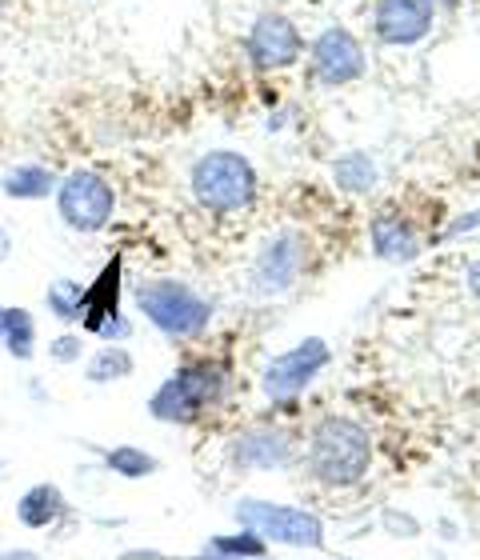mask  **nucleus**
Masks as SVG:
<instances>
[{
	"mask_svg": "<svg viewBox=\"0 0 480 560\" xmlns=\"http://www.w3.org/2000/svg\"><path fill=\"white\" fill-rule=\"evenodd\" d=\"M313 472H317L325 485H356V480L368 472V460H373V444H368V432L349 417H328L313 432Z\"/></svg>",
	"mask_w": 480,
	"mask_h": 560,
	"instance_id": "nucleus-1",
	"label": "nucleus"
},
{
	"mask_svg": "<svg viewBox=\"0 0 480 560\" xmlns=\"http://www.w3.org/2000/svg\"><path fill=\"white\" fill-rule=\"evenodd\" d=\"M192 192L209 212L233 217L257 197V173L241 152H209L192 168Z\"/></svg>",
	"mask_w": 480,
	"mask_h": 560,
	"instance_id": "nucleus-2",
	"label": "nucleus"
},
{
	"mask_svg": "<svg viewBox=\"0 0 480 560\" xmlns=\"http://www.w3.org/2000/svg\"><path fill=\"white\" fill-rule=\"evenodd\" d=\"M137 304L164 337L173 340H188L204 332L212 316L209 301H200L197 292L180 284V280H141L137 284Z\"/></svg>",
	"mask_w": 480,
	"mask_h": 560,
	"instance_id": "nucleus-3",
	"label": "nucleus"
},
{
	"mask_svg": "<svg viewBox=\"0 0 480 560\" xmlns=\"http://www.w3.org/2000/svg\"><path fill=\"white\" fill-rule=\"evenodd\" d=\"M216 388H221V373H216L212 364H192V369H180V373L168 376V381L156 388V397L149 400V409H153L156 420L188 424V420H197L200 412H204V405L216 397Z\"/></svg>",
	"mask_w": 480,
	"mask_h": 560,
	"instance_id": "nucleus-4",
	"label": "nucleus"
},
{
	"mask_svg": "<svg viewBox=\"0 0 480 560\" xmlns=\"http://www.w3.org/2000/svg\"><path fill=\"white\" fill-rule=\"evenodd\" d=\"M57 205L69 229H77V233H101V229L113 221L117 192H113V185H108L105 176L81 168V173H72L69 180L60 185Z\"/></svg>",
	"mask_w": 480,
	"mask_h": 560,
	"instance_id": "nucleus-5",
	"label": "nucleus"
},
{
	"mask_svg": "<svg viewBox=\"0 0 480 560\" xmlns=\"http://www.w3.org/2000/svg\"><path fill=\"white\" fill-rule=\"evenodd\" d=\"M241 525H248L257 537L281 540V545H308L317 549L325 540V528L313 513L305 509H284V504H265V501H241L236 504Z\"/></svg>",
	"mask_w": 480,
	"mask_h": 560,
	"instance_id": "nucleus-6",
	"label": "nucleus"
},
{
	"mask_svg": "<svg viewBox=\"0 0 480 560\" xmlns=\"http://www.w3.org/2000/svg\"><path fill=\"white\" fill-rule=\"evenodd\" d=\"M328 364V345L317 337L301 340L296 349H289L284 357H277V361L265 369V393H269L272 400H289L296 397L301 388L313 381V376L320 373Z\"/></svg>",
	"mask_w": 480,
	"mask_h": 560,
	"instance_id": "nucleus-7",
	"label": "nucleus"
},
{
	"mask_svg": "<svg viewBox=\"0 0 480 560\" xmlns=\"http://www.w3.org/2000/svg\"><path fill=\"white\" fill-rule=\"evenodd\" d=\"M313 69L320 84H349L364 72V48L349 28H325L313 45Z\"/></svg>",
	"mask_w": 480,
	"mask_h": 560,
	"instance_id": "nucleus-8",
	"label": "nucleus"
},
{
	"mask_svg": "<svg viewBox=\"0 0 480 560\" xmlns=\"http://www.w3.org/2000/svg\"><path fill=\"white\" fill-rule=\"evenodd\" d=\"M248 52L260 69H289L296 57H301V33L296 24L281 12H265L257 24H253V36H248Z\"/></svg>",
	"mask_w": 480,
	"mask_h": 560,
	"instance_id": "nucleus-9",
	"label": "nucleus"
},
{
	"mask_svg": "<svg viewBox=\"0 0 480 560\" xmlns=\"http://www.w3.org/2000/svg\"><path fill=\"white\" fill-rule=\"evenodd\" d=\"M373 21L385 45H417L433 28V0H376Z\"/></svg>",
	"mask_w": 480,
	"mask_h": 560,
	"instance_id": "nucleus-10",
	"label": "nucleus"
},
{
	"mask_svg": "<svg viewBox=\"0 0 480 560\" xmlns=\"http://www.w3.org/2000/svg\"><path fill=\"white\" fill-rule=\"evenodd\" d=\"M301 265H305V248L296 241L293 233H281L272 236L265 253L257 260V280H260V292H284L293 289V280L301 277Z\"/></svg>",
	"mask_w": 480,
	"mask_h": 560,
	"instance_id": "nucleus-11",
	"label": "nucleus"
},
{
	"mask_svg": "<svg viewBox=\"0 0 480 560\" xmlns=\"http://www.w3.org/2000/svg\"><path fill=\"white\" fill-rule=\"evenodd\" d=\"M60 513H65V497H60L57 485H33L16 501V516H21L24 528H48L57 525Z\"/></svg>",
	"mask_w": 480,
	"mask_h": 560,
	"instance_id": "nucleus-12",
	"label": "nucleus"
},
{
	"mask_svg": "<svg viewBox=\"0 0 480 560\" xmlns=\"http://www.w3.org/2000/svg\"><path fill=\"white\" fill-rule=\"evenodd\" d=\"M373 245H376V257L385 260H412L421 253L409 224L400 221V217H388V212L373 221Z\"/></svg>",
	"mask_w": 480,
	"mask_h": 560,
	"instance_id": "nucleus-13",
	"label": "nucleus"
},
{
	"mask_svg": "<svg viewBox=\"0 0 480 560\" xmlns=\"http://www.w3.org/2000/svg\"><path fill=\"white\" fill-rule=\"evenodd\" d=\"M117 277H120V269H117V260H113V265L101 272L96 289L81 296V316L93 332H101V325H108V316H117Z\"/></svg>",
	"mask_w": 480,
	"mask_h": 560,
	"instance_id": "nucleus-14",
	"label": "nucleus"
},
{
	"mask_svg": "<svg viewBox=\"0 0 480 560\" xmlns=\"http://www.w3.org/2000/svg\"><path fill=\"white\" fill-rule=\"evenodd\" d=\"M236 460H241V465H257V468L284 465V460H289V444H284V436H269V432H260V436H241V444H236Z\"/></svg>",
	"mask_w": 480,
	"mask_h": 560,
	"instance_id": "nucleus-15",
	"label": "nucleus"
},
{
	"mask_svg": "<svg viewBox=\"0 0 480 560\" xmlns=\"http://www.w3.org/2000/svg\"><path fill=\"white\" fill-rule=\"evenodd\" d=\"M332 180L340 188H349V192H368L376 185V164L364 152H349V156H340L332 164Z\"/></svg>",
	"mask_w": 480,
	"mask_h": 560,
	"instance_id": "nucleus-16",
	"label": "nucleus"
},
{
	"mask_svg": "<svg viewBox=\"0 0 480 560\" xmlns=\"http://www.w3.org/2000/svg\"><path fill=\"white\" fill-rule=\"evenodd\" d=\"M4 345H9V352L16 361H28V357H33L36 325L24 308H4Z\"/></svg>",
	"mask_w": 480,
	"mask_h": 560,
	"instance_id": "nucleus-17",
	"label": "nucleus"
},
{
	"mask_svg": "<svg viewBox=\"0 0 480 560\" xmlns=\"http://www.w3.org/2000/svg\"><path fill=\"white\" fill-rule=\"evenodd\" d=\"M0 188H4L9 197H21V200L48 197V192H52V173L40 168V164H24V168H16Z\"/></svg>",
	"mask_w": 480,
	"mask_h": 560,
	"instance_id": "nucleus-18",
	"label": "nucleus"
},
{
	"mask_svg": "<svg viewBox=\"0 0 480 560\" xmlns=\"http://www.w3.org/2000/svg\"><path fill=\"white\" fill-rule=\"evenodd\" d=\"M132 373V357L120 345H113V349H101L93 357V364H89V381L93 385H105V381H120V376Z\"/></svg>",
	"mask_w": 480,
	"mask_h": 560,
	"instance_id": "nucleus-19",
	"label": "nucleus"
},
{
	"mask_svg": "<svg viewBox=\"0 0 480 560\" xmlns=\"http://www.w3.org/2000/svg\"><path fill=\"white\" fill-rule=\"evenodd\" d=\"M105 460H108V468H113V472H120V477H149V472H156L153 456L141 453V448H132V444H120V448H113Z\"/></svg>",
	"mask_w": 480,
	"mask_h": 560,
	"instance_id": "nucleus-20",
	"label": "nucleus"
},
{
	"mask_svg": "<svg viewBox=\"0 0 480 560\" xmlns=\"http://www.w3.org/2000/svg\"><path fill=\"white\" fill-rule=\"evenodd\" d=\"M81 284L77 280H57L52 289H48V308L60 316V320H77L81 316Z\"/></svg>",
	"mask_w": 480,
	"mask_h": 560,
	"instance_id": "nucleus-21",
	"label": "nucleus"
},
{
	"mask_svg": "<svg viewBox=\"0 0 480 560\" xmlns=\"http://www.w3.org/2000/svg\"><path fill=\"white\" fill-rule=\"evenodd\" d=\"M212 549L221 552V557H265V540L257 533H245V537H221Z\"/></svg>",
	"mask_w": 480,
	"mask_h": 560,
	"instance_id": "nucleus-22",
	"label": "nucleus"
},
{
	"mask_svg": "<svg viewBox=\"0 0 480 560\" xmlns=\"http://www.w3.org/2000/svg\"><path fill=\"white\" fill-rule=\"evenodd\" d=\"M52 357H57V361H77V357H81V340H77V337H60L57 349H52Z\"/></svg>",
	"mask_w": 480,
	"mask_h": 560,
	"instance_id": "nucleus-23",
	"label": "nucleus"
},
{
	"mask_svg": "<svg viewBox=\"0 0 480 560\" xmlns=\"http://www.w3.org/2000/svg\"><path fill=\"white\" fill-rule=\"evenodd\" d=\"M469 289L480 296V260H472V265H469Z\"/></svg>",
	"mask_w": 480,
	"mask_h": 560,
	"instance_id": "nucleus-24",
	"label": "nucleus"
},
{
	"mask_svg": "<svg viewBox=\"0 0 480 560\" xmlns=\"http://www.w3.org/2000/svg\"><path fill=\"white\" fill-rule=\"evenodd\" d=\"M0 560H40V557H36V552H0Z\"/></svg>",
	"mask_w": 480,
	"mask_h": 560,
	"instance_id": "nucleus-25",
	"label": "nucleus"
},
{
	"mask_svg": "<svg viewBox=\"0 0 480 560\" xmlns=\"http://www.w3.org/2000/svg\"><path fill=\"white\" fill-rule=\"evenodd\" d=\"M9 248H12V236L4 233V229H0V260L9 257Z\"/></svg>",
	"mask_w": 480,
	"mask_h": 560,
	"instance_id": "nucleus-26",
	"label": "nucleus"
},
{
	"mask_svg": "<svg viewBox=\"0 0 480 560\" xmlns=\"http://www.w3.org/2000/svg\"><path fill=\"white\" fill-rule=\"evenodd\" d=\"M0 340H4V308H0Z\"/></svg>",
	"mask_w": 480,
	"mask_h": 560,
	"instance_id": "nucleus-27",
	"label": "nucleus"
},
{
	"mask_svg": "<svg viewBox=\"0 0 480 560\" xmlns=\"http://www.w3.org/2000/svg\"><path fill=\"white\" fill-rule=\"evenodd\" d=\"M192 560H229V557H192Z\"/></svg>",
	"mask_w": 480,
	"mask_h": 560,
	"instance_id": "nucleus-28",
	"label": "nucleus"
}]
</instances>
